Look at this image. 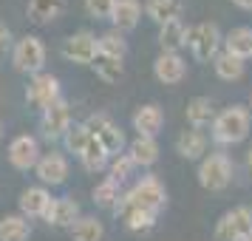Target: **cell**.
<instances>
[{
    "label": "cell",
    "instance_id": "1",
    "mask_svg": "<svg viewBox=\"0 0 252 241\" xmlns=\"http://www.w3.org/2000/svg\"><path fill=\"white\" fill-rule=\"evenodd\" d=\"M252 114L244 105H229L213 119V139L218 145H238L250 137Z\"/></svg>",
    "mask_w": 252,
    "mask_h": 241
},
{
    "label": "cell",
    "instance_id": "2",
    "mask_svg": "<svg viewBox=\"0 0 252 241\" xmlns=\"http://www.w3.org/2000/svg\"><path fill=\"white\" fill-rule=\"evenodd\" d=\"M221 32H218L216 23H195V26H187V37H184V46H190L193 57L198 63H210L221 51Z\"/></svg>",
    "mask_w": 252,
    "mask_h": 241
},
{
    "label": "cell",
    "instance_id": "3",
    "mask_svg": "<svg viewBox=\"0 0 252 241\" xmlns=\"http://www.w3.org/2000/svg\"><path fill=\"white\" fill-rule=\"evenodd\" d=\"M229 182H232V162H229L227 153H210V156L201 159V165H198V184L204 190L218 193Z\"/></svg>",
    "mask_w": 252,
    "mask_h": 241
},
{
    "label": "cell",
    "instance_id": "4",
    "mask_svg": "<svg viewBox=\"0 0 252 241\" xmlns=\"http://www.w3.org/2000/svg\"><path fill=\"white\" fill-rule=\"evenodd\" d=\"M130 199V205L139 207V210H148L153 216H159V210L164 207L167 202V190H164V184L156 179V176H142L133 187H130V193H125Z\"/></svg>",
    "mask_w": 252,
    "mask_h": 241
},
{
    "label": "cell",
    "instance_id": "5",
    "mask_svg": "<svg viewBox=\"0 0 252 241\" xmlns=\"http://www.w3.org/2000/svg\"><path fill=\"white\" fill-rule=\"evenodd\" d=\"M252 233V207L238 205L227 210L216 224V241H244Z\"/></svg>",
    "mask_w": 252,
    "mask_h": 241
},
{
    "label": "cell",
    "instance_id": "6",
    "mask_svg": "<svg viewBox=\"0 0 252 241\" xmlns=\"http://www.w3.org/2000/svg\"><path fill=\"white\" fill-rule=\"evenodd\" d=\"M12 63L17 71L26 74H40L43 63H46V46L40 43V37L26 34L12 46Z\"/></svg>",
    "mask_w": 252,
    "mask_h": 241
},
{
    "label": "cell",
    "instance_id": "7",
    "mask_svg": "<svg viewBox=\"0 0 252 241\" xmlns=\"http://www.w3.org/2000/svg\"><path fill=\"white\" fill-rule=\"evenodd\" d=\"M96 54H99V48H96V37L91 32H77V34L65 37V43H63V57L71 63L91 66Z\"/></svg>",
    "mask_w": 252,
    "mask_h": 241
},
{
    "label": "cell",
    "instance_id": "8",
    "mask_svg": "<svg viewBox=\"0 0 252 241\" xmlns=\"http://www.w3.org/2000/svg\"><path fill=\"white\" fill-rule=\"evenodd\" d=\"M26 100L37 108H48L51 103H57L60 100V80L54 74H34L32 82H29V88H26Z\"/></svg>",
    "mask_w": 252,
    "mask_h": 241
},
{
    "label": "cell",
    "instance_id": "9",
    "mask_svg": "<svg viewBox=\"0 0 252 241\" xmlns=\"http://www.w3.org/2000/svg\"><path fill=\"white\" fill-rule=\"evenodd\" d=\"M40 125H43V134L48 139H57L63 137L71 125V108L65 100H57V103H51L48 108H43V119H40Z\"/></svg>",
    "mask_w": 252,
    "mask_h": 241
},
{
    "label": "cell",
    "instance_id": "10",
    "mask_svg": "<svg viewBox=\"0 0 252 241\" xmlns=\"http://www.w3.org/2000/svg\"><path fill=\"white\" fill-rule=\"evenodd\" d=\"M37 159H40V145H37L34 137L20 134V137L12 139V145H9V162H12L17 171H29V168H34Z\"/></svg>",
    "mask_w": 252,
    "mask_h": 241
},
{
    "label": "cell",
    "instance_id": "11",
    "mask_svg": "<svg viewBox=\"0 0 252 241\" xmlns=\"http://www.w3.org/2000/svg\"><path fill=\"white\" fill-rule=\"evenodd\" d=\"M37 171V179L43 184H63L65 182V176H68V159L63 156V153H43L34 165Z\"/></svg>",
    "mask_w": 252,
    "mask_h": 241
},
{
    "label": "cell",
    "instance_id": "12",
    "mask_svg": "<svg viewBox=\"0 0 252 241\" xmlns=\"http://www.w3.org/2000/svg\"><path fill=\"white\" fill-rule=\"evenodd\" d=\"M153 74H156V80L164 82V85H179L184 80V74H187V63L182 60V54H167V51H161L156 63H153Z\"/></svg>",
    "mask_w": 252,
    "mask_h": 241
},
{
    "label": "cell",
    "instance_id": "13",
    "mask_svg": "<svg viewBox=\"0 0 252 241\" xmlns=\"http://www.w3.org/2000/svg\"><path fill=\"white\" fill-rule=\"evenodd\" d=\"M161 125H164V111L156 103H148V105H142V108H136V114H133V131H136L139 137L156 139Z\"/></svg>",
    "mask_w": 252,
    "mask_h": 241
},
{
    "label": "cell",
    "instance_id": "14",
    "mask_svg": "<svg viewBox=\"0 0 252 241\" xmlns=\"http://www.w3.org/2000/svg\"><path fill=\"white\" fill-rule=\"evenodd\" d=\"M114 213L122 221H125V227L127 230H133V233H145V230L153 227V221H156V216L153 213H148V210H139V207L130 205V199L127 196H122L119 199V205L114 207Z\"/></svg>",
    "mask_w": 252,
    "mask_h": 241
},
{
    "label": "cell",
    "instance_id": "15",
    "mask_svg": "<svg viewBox=\"0 0 252 241\" xmlns=\"http://www.w3.org/2000/svg\"><path fill=\"white\" fill-rule=\"evenodd\" d=\"M43 218L54 227H74V221L80 218V205L74 199H51Z\"/></svg>",
    "mask_w": 252,
    "mask_h": 241
},
{
    "label": "cell",
    "instance_id": "16",
    "mask_svg": "<svg viewBox=\"0 0 252 241\" xmlns=\"http://www.w3.org/2000/svg\"><path fill=\"white\" fill-rule=\"evenodd\" d=\"M221 46L232 57L250 60L252 57V29L250 26H235L232 32H227V37L221 40Z\"/></svg>",
    "mask_w": 252,
    "mask_h": 241
},
{
    "label": "cell",
    "instance_id": "17",
    "mask_svg": "<svg viewBox=\"0 0 252 241\" xmlns=\"http://www.w3.org/2000/svg\"><path fill=\"white\" fill-rule=\"evenodd\" d=\"M48 202H51V193H48L43 184H37V187H26L23 196H20V216L26 218H37L46 213Z\"/></svg>",
    "mask_w": 252,
    "mask_h": 241
},
{
    "label": "cell",
    "instance_id": "18",
    "mask_svg": "<svg viewBox=\"0 0 252 241\" xmlns=\"http://www.w3.org/2000/svg\"><path fill=\"white\" fill-rule=\"evenodd\" d=\"M139 17H142V3H139V0H116L114 12H111V20H114L116 32H130V29H136Z\"/></svg>",
    "mask_w": 252,
    "mask_h": 241
},
{
    "label": "cell",
    "instance_id": "19",
    "mask_svg": "<svg viewBox=\"0 0 252 241\" xmlns=\"http://www.w3.org/2000/svg\"><path fill=\"white\" fill-rule=\"evenodd\" d=\"M187 122L201 131V128H213V119H216V105L210 103V97H193L187 103Z\"/></svg>",
    "mask_w": 252,
    "mask_h": 241
},
{
    "label": "cell",
    "instance_id": "20",
    "mask_svg": "<svg viewBox=\"0 0 252 241\" xmlns=\"http://www.w3.org/2000/svg\"><path fill=\"white\" fill-rule=\"evenodd\" d=\"M184 37H187V26L182 23V17L159 26V46L167 54H179V48L184 46Z\"/></svg>",
    "mask_w": 252,
    "mask_h": 241
},
{
    "label": "cell",
    "instance_id": "21",
    "mask_svg": "<svg viewBox=\"0 0 252 241\" xmlns=\"http://www.w3.org/2000/svg\"><path fill=\"white\" fill-rule=\"evenodd\" d=\"M127 156H130V162L136 168H150L159 159V145H156V139H150V137H136L127 145Z\"/></svg>",
    "mask_w": 252,
    "mask_h": 241
},
{
    "label": "cell",
    "instance_id": "22",
    "mask_svg": "<svg viewBox=\"0 0 252 241\" xmlns=\"http://www.w3.org/2000/svg\"><path fill=\"white\" fill-rule=\"evenodd\" d=\"M176 150H179V156L187 162H193V159H201L207 153V137H204V131H184L182 137L176 139Z\"/></svg>",
    "mask_w": 252,
    "mask_h": 241
},
{
    "label": "cell",
    "instance_id": "23",
    "mask_svg": "<svg viewBox=\"0 0 252 241\" xmlns=\"http://www.w3.org/2000/svg\"><path fill=\"white\" fill-rule=\"evenodd\" d=\"M65 0H29V20L37 26H46L51 20H57L65 12Z\"/></svg>",
    "mask_w": 252,
    "mask_h": 241
},
{
    "label": "cell",
    "instance_id": "24",
    "mask_svg": "<svg viewBox=\"0 0 252 241\" xmlns=\"http://www.w3.org/2000/svg\"><path fill=\"white\" fill-rule=\"evenodd\" d=\"M213 69H216V74L221 77V80L235 82V80H241V77H244L247 66H244V60L232 57V54H227V51H218L216 57H213Z\"/></svg>",
    "mask_w": 252,
    "mask_h": 241
},
{
    "label": "cell",
    "instance_id": "25",
    "mask_svg": "<svg viewBox=\"0 0 252 241\" xmlns=\"http://www.w3.org/2000/svg\"><path fill=\"white\" fill-rule=\"evenodd\" d=\"M145 14L156 23H167L182 14V0H145Z\"/></svg>",
    "mask_w": 252,
    "mask_h": 241
},
{
    "label": "cell",
    "instance_id": "26",
    "mask_svg": "<svg viewBox=\"0 0 252 241\" xmlns=\"http://www.w3.org/2000/svg\"><path fill=\"white\" fill-rule=\"evenodd\" d=\"M32 236V224L26 216H3L0 218V241H26Z\"/></svg>",
    "mask_w": 252,
    "mask_h": 241
},
{
    "label": "cell",
    "instance_id": "27",
    "mask_svg": "<svg viewBox=\"0 0 252 241\" xmlns=\"http://www.w3.org/2000/svg\"><path fill=\"white\" fill-rule=\"evenodd\" d=\"M71 236H74V241H102L105 227H102L99 218L80 216L77 221H74V227H71Z\"/></svg>",
    "mask_w": 252,
    "mask_h": 241
},
{
    "label": "cell",
    "instance_id": "28",
    "mask_svg": "<svg viewBox=\"0 0 252 241\" xmlns=\"http://www.w3.org/2000/svg\"><path fill=\"white\" fill-rule=\"evenodd\" d=\"M91 66H94V71H96V74H99L105 82H119V80H122V74H125L122 60L108 57V54H96Z\"/></svg>",
    "mask_w": 252,
    "mask_h": 241
},
{
    "label": "cell",
    "instance_id": "29",
    "mask_svg": "<svg viewBox=\"0 0 252 241\" xmlns=\"http://www.w3.org/2000/svg\"><path fill=\"white\" fill-rule=\"evenodd\" d=\"M96 48H99V54H108V57H116L122 60L127 54V43L125 37H122V32H105L102 37H96Z\"/></svg>",
    "mask_w": 252,
    "mask_h": 241
},
{
    "label": "cell",
    "instance_id": "30",
    "mask_svg": "<svg viewBox=\"0 0 252 241\" xmlns=\"http://www.w3.org/2000/svg\"><path fill=\"white\" fill-rule=\"evenodd\" d=\"M80 159H82V168H85V171L96 173V171H102L105 165H108V159H111V156H108L102 145L91 137V142H88V145H85V150L80 153Z\"/></svg>",
    "mask_w": 252,
    "mask_h": 241
},
{
    "label": "cell",
    "instance_id": "31",
    "mask_svg": "<svg viewBox=\"0 0 252 241\" xmlns=\"http://www.w3.org/2000/svg\"><path fill=\"white\" fill-rule=\"evenodd\" d=\"M119 199H122L119 184L111 182V179H102V182L94 187V202H96L99 207H105V210H114V207L119 205Z\"/></svg>",
    "mask_w": 252,
    "mask_h": 241
},
{
    "label": "cell",
    "instance_id": "32",
    "mask_svg": "<svg viewBox=\"0 0 252 241\" xmlns=\"http://www.w3.org/2000/svg\"><path fill=\"white\" fill-rule=\"evenodd\" d=\"M94 139H96V142L105 148V153H108V156H119V153H122V148H125V134H122L114 122L105 128L99 137H94Z\"/></svg>",
    "mask_w": 252,
    "mask_h": 241
},
{
    "label": "cell",
    "instance_id": "33",
    "mask_svg": "<svg viewBox=\"0 0 252 241\" xmlns=\"http://www.w3.org/2000/svg\"><path fill=\"white\" fill-rule=\"evenodd\" d=\"M63 139H65L68 153H77V156H80L82 150H85V145L91 142V134L85 131V125H68V131L63 134Z\"/></svg>",
    "mask_w": 252,
    "mask_h": 241
},
{
    "label": "cell",
    "instance_id": "34",
    "mask_svg": "<svg viewBox=\"0 0 252 241\" xmlns=\"http://www.w3.org/2000/svg\"><path fill=\"white\" fill-rule=\"evenodd\" d=\"M133 168H136V165L130 162V156H127V153H119V156H114V162H111V176H108V179L116 182V184H122L127 176L133 173Z\"/></svg>",
    "mask_w": 252,
    "mask_h": 241
},
{
    "label": "cell",
    "instance_id": "35",
    "mask_svg": "<svg viewBox=\"0 0 252 241\" xmlns=\"http://www.w3.org/2000/svg\"><path fill=\"white\" fill-rule=\"evenodd\" d=\"M114 6H116V0H85V12L91 14V17H96V20L111 17Z\"/></svg>",
    "mask_w": 252,
    "mask_h": 241
},
{
    "label": "cell",
    "instance_id": "36",
    "mask_svg": "<svg viewBox=\"0 0 252 241\" xmlns=\"http://www.w3.org/2000/svg\"><path fill=\"white\" fill-rule=\"evenodd\" d=\"M82 125H85V131H88L91 137H99L105 128L111 125V119H108L105 114H91L88 119H85V122H82Z\"/></svg>",
    "mask_w": 252,
    "mask_h": 241
},
{
    "label": "cell",
    "instance_id": "37",
    "mask_svg": "<svg viewBox=\"0 0 252 241\" xmlns=\"http://www.w3.org/2000/svg\"><path fill=\"white\" fill-rule=\"evenodd\" d=\"M9 51H12V32H9V26L0 20V60L6 57Z\"/></svg>",
    "mask_w": 252,
    "mask_h": 241
},
{
    "label": "cell",
    "instance_id": "38",
    "mask_svg": "<svg viewBox=\"0 0 252 241\" xmlns=\"http://www.w3.org/2000/svg\"><path fill=\"white\" fill-rule=\"evenodd\" d=\"M232 3H235L238 9H247V12L252 9V0H232Z\"/></svg>",
    "mask_w": 252,
    "mask_h": 241
},
{
    "label": "cell",
    "instance_id": "39",
    "mask_svg": "<svg viewBox=\"0 0 252 241\" xmlns=\"http://www.w3.org/2000/svg\"><path fill=\"white\" fill-rule=\"evenodd\" d=\"M247 168H250V171H252V148L247 150Z\"/></svg>",
    "mask_w": 252,
    "mask_h": 241
},
{
    "label": "cell",
    "instance_id": "40",
    "mask_svg": "<svg viewBox=\"0 0 252 241\" xmlns=\"http://www.w3.org/2000/svg\"><path fill=\"white\" fill-rule=\"evenodd\" d=\"M250 114H252V94H250Z\"/></svg>",
    "mask_w": 252,
    "mask_h": 241
},
{
    "label": "cell",
    "instance_id": "41",
    "mask_svg": "<svg viewBox=\"0 0 252 241\" xmlns=\"http://www.w3.org/2000/svg\"><path fill=\"white\" fill-rule=\"evenodd\" d=\"M244 241H252V233H250V236H247V239H244Z\"/></svg>",
    "mask_w": 252,
    "mask_h": 241
},
{
    "label": "cell",
    "instance_id": "42",
    "mask_svg": "<svg viewBox=\"0 0 252 241\" xmlns=\"http://www.w3.org/2000/svg\"><path fill=\"white\" fill-rule=\"evenodd\" d=\"M0 137H3V125H0Z\"/></svg>",
    "mask_w": 252,
    "mask_h": 241
}]
</instances>
